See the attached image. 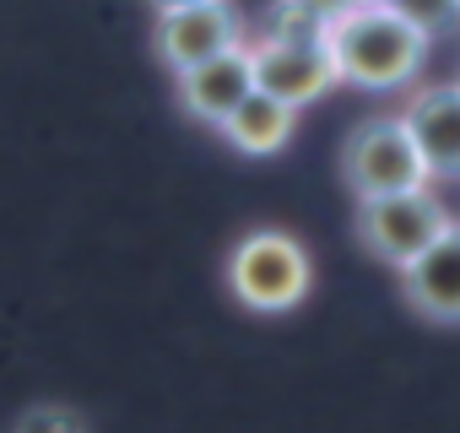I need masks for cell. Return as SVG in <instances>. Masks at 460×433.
Masks as SVG:
<instances>
[{"label":"cell","instance_id":"obj_9","mask_svg":"<svg viewBox=\"0 0 460 433\" xmlns=\"http://www.w3.org/2000/svg\"><path fill=\"white\" fill-rule=\"evenodd\" d=\"M401 298L428 325H460V216L411 266H401Z\"/></svg>","mask_w":460,"mask_h":433},{"label":"cell","instance_id":"obj_1","mask_svg":"<svg viewBox=\"0 0 460 433\" xmlns=\"http://www.w3.org/2000/svg\"><path fill=\"white\" fill-rule=\"evenodd\" d=\"M320 44L331 55L336 82L363 87V93H401L422 76L433 39H422L390 6H347L325 22Z\"/></svg>","mask_w":460,"mask_h":433},{"label":"cell","instance_id":"obj_5","mask_svg":"<svg viewBox=\"0 0 460 433\" xmlns=\"http://www.w3.org/2000/svg\"><path fill=\"white\" fill-rule=\"evenodd\" d=\"M250 44V28L239 17L234 0H206V6H179V12H157L152 22V55L179 76L222 49Z\"/></svg>","mask_w":460,"mask_h":433},{"label":"cell","instance_id":"obj_7","mask_svg":"<svg viewBox=\"0 0 460 433\" xmlns=\"http://www.w3.org/2000/svg\"><path fill=\"white\" fill-rule=\"evenodd\" d=\"M401 125L428 168V184H460V82L411 87Z\"/></svg>","mask_w":460,"mask_h":433},{"label":"cell","instance_id":"obj_14","mask_svg":"<svg viewBox=\"0 0 460 433\" xmlns=\"http://www.w3.org/2000/svg\"><path fill=\"white\" fill-rule=\"evenodd\" d=\"M146 6H152V17H157V12H179V6H206V0H146Z\"/></svg>","mask_w":460,"mask_h":433},{"label":"cell","instance_id":"obj_2","mask_svg":"<svg viewBox=\"0 0 460 433\" xmlns=\"http://www.w3.org/2000/svg\"><path fill=\"white\" fill-rule=\"evenodd\" d=\"M222 282L250 314H293L314 287V261L288 228H250L227 250Z\"/></svg>","mask_w":460,"mask_h":433},{"label":"cell","instance_id":"obj_8","mask_svg":"<svg viewBox=\"0 0 460 433\" xmlns=\"http://www.w3.org/2000/svg\"><path fill=\"white\" fill-rule=\"evenodd\" d=\"M250 93H255L250 44L222 49V55H211V60H200V66H190V71L173 76V98H179V109H184L190 119L211 125V130H217L227 114H234Z\"/></svg>","mask_w":460,"mask_h":433},{"label":"cell","instance_id":"obj_6","mask_svg":"<svg viewBox=\"0 0 460 433\" xmlns=\"http://www.w3.org/2000/svg\"><path fill=\"white\" fill-rule=\"evenodd\" d=\"M250 71H255V93L288 109H309L336 87L331 55L320 39H250Z\"/></svg>","mask_w":460,"mask_h":433},{"label":"cell","instance_id":"obj_12","mask_svg":"<svg viewBox=\"0 0 460 433\" xmlns=\"http://www.w3.org/2000/svg\"><path fill=\"white\" fill-rule=\"evenodd\" d=\"M12 433H87V428H82V417L71 406H49L44 401V406H28Z\"/></svg>","mask_w":460,"mask_h":433},{"label":"cell","instance_id":"obj_4","mask_svg":"<svg viewBox=\"0 0 460 433\" xmlns=\"http://www.w3.org/2000/svg\"><path fill=\"white\" fill-rule=\"evenodd\" d=\"M341 179L358 200L374 195H401V190H428V168L401 125V114H368L347 130L341 141Z\"/></svg>","mask_w":460,"mask_h":433},{"label":"cell","instance_id":"obj_10","mask_svg":"<svg viewBox=\"0 0 460 433\" xmlns=\"http://www.w3.org/2000/svg\"><path fill=\"white\" fill-rule=\"evenodd\" d=\"M217 130H222L227 146L244 152V157H277L293 141V130H298V109H288V103H277L266 93H250Z\"/></svg>","mask_w":460,"mask_h":433},{"label":"cell","instance_id":"obj_11","mask_svg":"<svg viewBox=\"0 0 460 433\" xmlns=\"http://www.w3.org/2000/svg\"><path fill=\"white\" fill-rule=\"evenodd\" d=\"M395 17H406L422 39L444 33V28H460V0H385Z\"/></svg>","mask_w":460,"mask_h":433},{"label":"cell","instance_id":"obj_3","mask_svg":"<svg viewBox=\"0 0 460 433\" xmlns=\"http://www.w3.org/2000/svg\"><path fill=\"white\" fill-rule=\"evenodd\" d=\"M449 223H455V216H449V206L433 195V184H428V190H401V195H374V200H358V211H352L358 244H363L374 261L395 266V271L411 266Z\"/></svg>","mask_w":460,"mask_h":433},{"label":"cell","instance_id":"obj_15","mask_svg":"<svg viewBox=\"0 0 460 433\" xmlns=\"http://www.w3.org/2000/svg\"><path fill=\"white\" fill-rule=\"evenodd\" d=\"M352 6H385V0H352Z\"/></svg>","mask_w":460,"mask_h":433},{"label":"cell","instance_id":"obj_13","mask_svg":"<svg viewBox=\"0 0 460 433\" xmlns=\"http://www.w3.org/2000/svg\"><path fill=\"white\" fill-rule=\"evenodd\" d=\"M288 6H298L304 17H314V22H331L336 12H347L352 0H288Z\"/></svg>","mask_w":460,"mask_h":433}]
</instances>
